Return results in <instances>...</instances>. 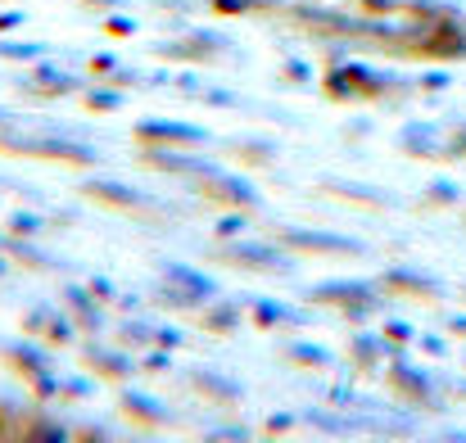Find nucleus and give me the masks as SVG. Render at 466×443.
Segmentation results:
<instances>
[{
	"instance_id": "f257e3e1",
	"label": "nucleus",
	"mask_w": 466,
	"mask_h": 443,
	"mask_svg": "<svg viewBox=\"0 0 466 443\" xmlns=\"http://www.w3.org/2000/svg\"><path fill=\"white\" fill-rule=\"evenodd\" d=\"M286 240H290V245H317V254H353V245H349V240H339V236H309V231H290Z\"/></svg>"
},
{
	"instance_id": "f03ea898",
	"label": "nucleus",
	"mask_w": 466,
	"mask_h": 443,
	"mask_svg": "<svg viewBox=\"0 0 466 443\" xmlns=\"http://www.w3.org/2000/svg\"><path fill=\"white\" fill-rule=\"evenodd\" d=\"M23 439L27 443H73V435H68V426H59V421H32Z\"/></svg>"
},
{
	"instance_id": "7ed1b4c3",
	"label": "nucleus",
	"mask_w": 466,
	"mask_h": 443,
	"mask_svg": "<svg viewBox=\"0 0 466 443\" xmlns=\"http://www.w3.org/2000/svg\"><path fill=\"white\" fill-rule=\"evenodd\" d=\"M290 357H299L304 367H326V362H330V353H321V348H312V344H299V348H290Z\"/></svg>"
},
{
	"instance_id": "20e7f679",
	"label": "nucleus",
	"mask_w": 466,
	"mask_h": 443,
	"mask_svg": "<svg viewBox=\"0 0 466 443\" xmlns=\"http://www.w3.org/2000/svg\"><path fill=\"white\" fill-rule=\"evenodd\" d=\"M236 326V307H218L208 312V330H231Z\"/></svg>"
},
{
	"instance_id": "39448f33",
	"label": "nucleus",
	"mask_w": 466,
	"mask_h": 443,
	"mask_svg": "<svg viewBox=\"0 0 466 443\" xmlns=\"http://www.w3.org/2000/svg\"><path fill=\"white\" fill-rule=\"evenodd\" d=\"M77 443H109V439H105L100 430H86V435H82V439H77Z\"/></svg>"
},
{
	"instance_id": "423d86ee",
	"label": "nucleus",
	"mask_w": 466,
	"mask_h": 443,
	"mask_svg": "<svg viewBox=\"0 0 466 443\" xmlns=\"http://www.w3.org/2000/svg\"><path fill=\"white\" fill-rule=\"evenodd\" d=\"M18 443H27V439H18Z\"/></svg>"
}]
</instances>
